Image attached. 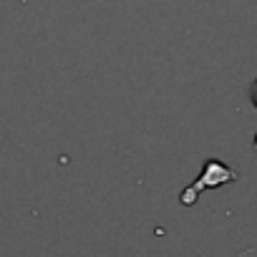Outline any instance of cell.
Instances as JSON below:
<instances>
[{
  "instance_id": "cell-2",
  "label": "cell",
  "mask_w": 257,
  "mask_h": 257,
  "mask_svg": "<svg viewBox=\"0 0 257 257\" xmlns=\"http://www.w3.org/2000/svg\"><path fill=\"white\" fill-rule=\"evenodd\" d=\"M249 93H252V103L257 106V78H254V83H252V91H249ZM254 149H257V137H254Z\"/></svg>"
},
{
  "instance_id": "cell-1",
  "label": "cell",
  "mask_w": 257,
  "mask_h": 257,
  "mask_svg": "<svg viewBox=\"0 0 257 257\" xmlns=\"http://www.w3.org/2000/svg\"><path fill=\"white\" fill-rule=\"evenodd\" d=\"M234 179H237V172H234V169H229L227 164H222V162H217V159H209V162L204 164V172L199 174V179H197L192 187H187L179 199H182V204L189 207V204L197 202V194H199V192L222 187V184L234 182Z\"/></svg>"
}]
</instances>
